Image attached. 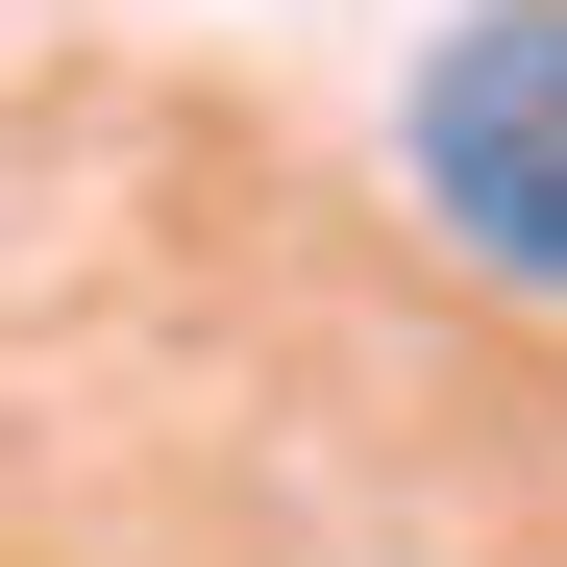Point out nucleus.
<instances>
[{
	"label": "nucleus",
	"instance_id": "nucleus-1",
	"mask_svg": "<svg viewBox=\"0 0 567 567\" xmlns=\"http://www.w3.org/2000/svg\"><path fill=\"white\" fill-rule=\"evenodd\" d=\"M395 148H420V223L494 271V297H567V0L444 25L420 100H395Z\"/></svg>",
	"mask_w": 567,
	"mask_h": 567
}]
</instances>
